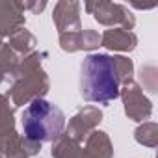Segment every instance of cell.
<instances>
[{
  "mask_svg": "<svg viewBox=\"0 0 158 158\" xmlns=\"http://www.w3.org/2000/svg\"><path fill=\"white\" fill-rule=\"evenodd\" d=\"M80 91L86 101L106 104L119 97V74L106 54H89L80 65Z\"/></svg>",
  "mask_w": 158,
  "mask_h": 158,
  "instance_id": "6da1fadb",
  "label": "cell"
},
{
  "mask_svg": "<svg viewBox=\"0 0 158 158\" xmlns=\"http://www.w3.org/2000/svg\"><path fill=\"white\" fill-rule=\"evenodd\" d=\"M23 130L32 141H52L65 127L63 112L45 99L32 101L23 112Z\"/></svg>",
  "mask_w": 158,
  "mask_h": 158,
  "instance_id": "7a4b0ae2",
  "label": "cell"
}]
</instances>
